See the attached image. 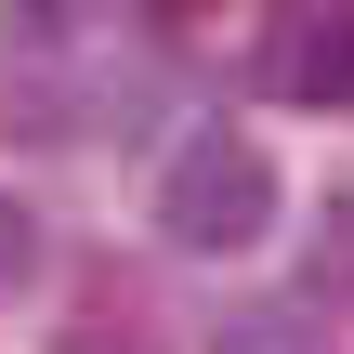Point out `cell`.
<instances>
[{
	"label": "cell",
	"instance_id": "1",
	"mask_svg": "<svg viewBox=\"0 0 354 354\" xmlns=\"http://www.w3.org/2000/svg\"><path fill=\"white\" fill-rule=\"evenodd\" d=\"M158 236H171V250H197V263L263 250V236H276V158H263V131H236V118L184 131L171 184H158Z\"/></svg>",
	"mask_w": 354,
	"mask_h": 354
},
{
	"label": "cell",
	"instance_id": "2",
	"mask_svg": "<svg viewBox=\"0 0 354 354\" xmlns=\"http://www.w3.org/2000/svg\"><path fill=\"white\" fill-rule=\"evenodd\" d=\"M263 92L342 118L354 105V0H276L263 13Z\"/></svg>",
	"mask_w": 354,
	"mask_h": 354
},
{
	"label": "cell",
	"instance_id": "3",
	"mask_svg": "<svg viewBox=\"0 0 354 354\" xmlns=\"http://www.w3.org/2000/svg\"><path fill=\"white\" fill-rule=\"evenodd\" d=\"M53 354H184V342H171L158 276L105 250V263H79V276H66V328H53Z\"/></svg>",
	"mask_w": 354,
	"mask_h": 354
},
{
	"label": "cell",
	"instance_id": "4",
	"mask_svg": "<svg viewBox=\"0 0 354 354\" xmlns=\"http://www.w3.org/2000/svg\"><path fill=\"white\" fill-rule=\"evenodd\" d=\"M315 302H354V197H328V236H315Z\"/></svg>",
	"mask_w": 354,
	"mask_h": 354
},
{
	"label": "cell",
	"instance_id": "5",
	"mask_svg": "<svg viewBox=\"0 0 354 354\" xmlns=\"http://www.w3.org/2000/svg\"><path fill=\"white\" fill-rule=\"evenodd\" d=\"M26 276V210H0V289Z\"/></svg>",
	"mask_w": 354,
	"mask_h": 354
},
{
	"label": "cell",
	"instance_id": "6",
	"mask_svg": "<svg viewBox=\"0 0 354 354\" xmlns=\"http://www.w3.org/2000/svg\"><path fill=\"white\" fill-rule=\"evenodd\" d=\"M158 13H171V26H197V13H223V0H158Z\"/></svg>",
	"mask_w": 354,
	"mask_h": 354
}]
</instances>
